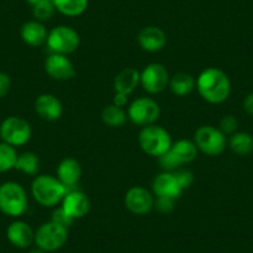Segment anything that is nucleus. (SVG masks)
Returning a JSON list of instances; mask_svg holds the SVG:
<instances>
[{
  "label": "nucleus",
  "instance_id": "1",
  "mask_svg": "<svg viewBox=\"0 0 253 253\" xmlns=\"http://www.w3.org/2000/svg\"><path fill=\"white\" fill-rule=\"evenodd\" d=\"M196 88L206 102L218 104L230 97L231 82L227 75L220 69L209 67L199 75L196 80Z\"/></svg>",
  "mask_w": 253,
  "mask_h": 253
},
{
  "label": "nucleus",
  "instance_id": "2",
  "mask_svg": "<svg viewBox=\"0 0 253 253\" xmlns=\"http://www.w3.org/2000/svg\"><path fill=\"white\" fill-rule=\"evenodd\" d=\"M67 187L52 175H38L31 182V195L41 206L52 208L62 201Z\"/></svg>",
  "mask_w": 253,
  "mask_h": 253
},
{
  "label": "nucleus",
  "instance_id": "3",
  "mask_svg": "<svg viewBox=\"0 0 253 253\" xmlns=\"http://www.w3.org/2000/svg\"><path fill=\"white\" fill-rule=\"evenodd\" d=\"M28 210V195L19 182L6 181L0 185V211L10 217H19Z\"/></svg>",
  "mask_w": 253,
  "mask_h": 253
},
{
  "label": "nucleus",
  "instance_id": "4",
  "mask_svg": "<svg viewBox=\"0 0 253 253\" xmlns=\"http://www.w3.org/2000/svg\"><path fill=\"white\" fill-rule=\"evenodd\" d=\"M139 147L145 154L159 158L171 148L172 140L169 132L157 124L143 126L138 135Z\"/></svg>",
  "mask_w": 253,
  "mask_h": 253
},
{
  "label": "nucleus",
  "instance_id": "5",
  "mask_svg": "<svg viewBox=\"0 0 253 253\" xmlns=\"http://www.w3.org/2000/svg\"><path fill=\"white\" fill-rule=\"evenodd\" d=\"M69 238V228L48 221L35 231V245L43 252H55L60 250Z\"/></svg>",
  "mask_w": 253,
  "mask_h": 253
},
{
  "label": "nucleus",
  "instance_id": "6",
  "mask_svg": "<svg viewBox=\"0 0 253 253\" xmlns=\"http://www.w3.org/2000/svg\"><path fill=\"white\" fill-rule=\"evenodd\" d=\"M31 134L30 123L21 117H8L0 124V138L14 148L25 145L31 139Z\"/></svg>",
  "mask_w": 253,
  "mask_h": 253
},
{
  "label": "nucleus",
  "instance_id": "7",
  "mask_svg": "<svg viewBox=\"0 0 253 253\" xmlns=\"http://www.w3.org/2000/svg\"><path fill=\"white\" fill-rule=\"evenodd\" d=\"M80 41V35L75 29L67 25H60L48 31L46 43L52 53L67 56L79 48Z\"/></svg>",
  "mask_w": 253,
  "mask_h": 253
},
{
  "label": "nucleus",
  "instance_id": "8",
  "mask_svg": "<svg viewBox=\"0 0 253 253\" xmlns=\"http://www.w3.org/2000/svg\"><path fill=\"white\" fill-rule=\"evenodd\" d=\"M194 142L204 154L217 157L226 148V135L216 126H203L195 132Z\"/></svg>",
  "mask_w": 253,
  "mask_h": 253
},
{
  "label": "nucleus",
  "instance_id": "9",
  "mask_svg": "<svg viewBox=\"0 0 253 253\" xmlns=\"http://www.w3.org/2000/svg\"><path fill=\"white\" fill-rule=\"evenodd\" d=\"M126 116L137 126H150V124H155V122L159 118L160 106L157 101L149 97H140L129 104Z\"/></svg>",
  "mask_w": 253,
  "mask_h": 253
},
{
  "label": "nucleus",
  "instance_id": "10",
  "mask_svg": "<svg viewBox=\"0 0 253 253\" xmlns=\"http://www.w3.org/2000/svg\"><path fill=\"white\" fill-rule=\"evenodd\" d=\"M169 72L162 63H149L140 72V84L150 94H157L164 91L169 84Z\"/></svg>",
  "mask_w": 253,
  "mask_h": 253
},
{
  "label": "nucleus",
  "instance_id": "11",
  "mask_svg": "<svg viewBox=\"0 0 253 253\" xmlns=\"http://www.w3.org/2000/svg\"><path fill=\"white\" fill-rule=\"evenodd\" d=\"M154 195L143 186H133L124 196L126 208L138 216L147 215L154 208Z\"/></svg>",
  "mask_w": 253,
  "mask_h": 253
},
{
  "label": "nucleus",
  "instance_id": "12",
  "mask_svg": "<svg viewBox=\"0 0 253 253\" xmlns=\"http://www.w3.org/2000/svg\"><path fill=\"white\" fill-rule=\"evenodd\" d=\"M45 71L51 79L57 81H67L76 75L72 61L66 55L51 53L45 61Z\"/></svg>",
  "mask_w": 253,
  "mask_h": 253
},
{
  "label": "nucleus",
  "instance_id": "13",
  "mask_svg": "<svg viewBox=\"0 0 253 253\" xmlns=\"http://www.w3.org/2000/svg\"><path fill=\"white\" fill-rule=\"evenodd\" d=\"M61 208L66 211L74 220L82 218L89 212L91 201L88 196L80 190L71 189L67 190L66 195L63 196L61 201Z\"/></svg>",
  "mask_w": 253,
  "mask_h": 253
},
{
  "label": "nucleus",
  "instance_id": "14",
  "mask_svg": "<svg viewBox=\"0 0 253 253\" xmlns=\"http://www.w3.org/2000/svg\"><path fill=\"white\" fill-rule=\"evenodd\" d=\"M35 112L41 119L47 122L57 121L63 113V107L60 99L51 93H43L36 98Z\"/></svg>",
  "mask_w": 253,
  "mask_h": 253
},
{
  "label": "nucleus",
  "instance_id": "15",
  "mask_svg": "<svg viewBox=\"0 0 253 253\" xmlns=\"http://www.w3.org/2000/svg\"><path fill=\"white\" fill-rule=\"evenodd\" d=\"M6 237L9 242L18 248H28L35 241V232L28 222L16 220L8 226Z\"/></svg>",
  "mask_w": 253,
  "mask_h": 253
},
{
  "label": "nucleus",
  "instance_id": "16",
  "mask_svg": "<svg viewBox=\"0 0 253 253\" xmlns=\"http://www.w3.org/2000/svg\"><path fill=\"white\" fill-rule=\"evenodd\" d=\"M152 186L153 194L157 198H170L176 200L182 193L181 187L177 184L174 174L169 171H164L155 176Z\"/></svg>",
  "mask_w": 253,
  "mask_h": 253
},
{
  "label": "nucleus",
  "instance_id": "17",
  "mask_svg": "<svg viewBox=\"0 0 253 253\" xmlns=\"http://www.w3.org/2000/svg\"><path fill=\"white\" fill-rule=\"evenodd\" d=\"M82 176L81 164L74 158H66L61 160L56 170V177L62 182L67 190H71L76 187L80 179Z\"/></svg>",
  "mask_w": 253,
  "mask_h": 253
},
{
  "label": "nucleus",
  "instance_id": "18",
  "mask_svg": "<svg viewBox=\"0 0 253 253\" xmlns=\"http://www.w3.org/2000/svg\"><path fill=\"white\" fill-rule=\"evenodd\" d=\"M140 47L148 52H158L167 45V34L158 26H147L138 34Z\"/></svg>",
  "mask_w": 253,
  "mask_h": 253
},
{
  "label": "nucleus",
  "instance_id": "19",
  "mask_svg": "<svg viewBox=\"0 0 253 253\" xmlns=\"http://www.w3.org/2000/svg\"><path fill=\"white\" fill-rule=\"evenodd\" d=\"M21 39L24 42L33 47H38V46L46 43L47 40L48 31L46 30L45 25L38 20H30L26 21L23 26H21Z\"/></svg>",
  "mask_w": 253,
  "mask_h": 253
},
{
  "label": "nucleus",
  "instance_id": "20",
  "mask_svg": "<svg viewBox=\"0 0 253 253\" xmlns=\"http://www.w3.org/2000/svg\"><path fill=\"white\" fill-rule=\"evenodd\" d=\"M140 84V72L133 67H126L122 70L114 79V91L117 93H123L129 96L134 92L138 84Z\"/></svg>",
  "mask_w": 253,
  "mask_h": 253
},
{
  "label": "nucleus",
  "instance_id": "21",
  "mask_svg": "<svg viewBox=\"0 0 253 253\" xmlns=\"http://www.w3.org/2000/svg\"><path fill=\"white\" fill-rule=\"evenodd\" d=\"M171 152L174 153L175 157L180 162V164H187L196 159L198 157V147H196L195 142L189 139H179L177 142L171 144Z\"/></svg>",
  "mask_w": 253,
  "mask_h": 253
},
{
  "label": "nucleus",
  "instance_id": "22",
  "mask_svg": "<svg viewBox=\"0 0 253 253\" xmlns=\"http://www.w3.org/2000/svg\"><path fill=\"white\" fill-rule=\"evenodd\" d=\"M169 86L172 93L179 97H184L194 91L196 87V81L191 75L186 72H177L170 79Z\"/></svg>",
  "mask_w": 253,
  "mask_h": 253
},
{
  "label": "nucleus",
  "instance_id": "23",
  "mask_svg": "<svg viewBox=\"0 0 253 253\" xmlns=\"http://www.w3.org/2000/svg\"><path fill=\"white\" fill-rule=\"evenodd\" d=\"M56 10L65 16L75 18L86 11L88 0H52Z\"/></svg>",
  "mask_w": 253,
  "mask_h": 253
},
{
  "label": "nucleus",
  "instance_id": "24",
  "mask_svg": "<svg viewBox=\"0 0 253 253\" xmlns=\"http://www.w3.org/2000/svg\"><path fill=\"white\" fill-rule=\"evenodd\" d=\"M230 148L241 157L251 154L253 152V137L246 132L233 133L230 138Z\"/></svg>",
  "mask_w": 253,
  "mask_h": 253
},
{
  "label": "nucleus",
  "instance_id": "25",
  "mask_svg": "<svg viewBox=\"0 0 253 253\" xmlns=\"http://www.w3.org/2000/svg\"><path fill=\"white\" fill-rule=\"evenodd\" d=\"M102 121L106 126H112V128H118V126H122L126 121V113L124 112L123 108L121 107L114 106L113 103L109 104V106H106L102 111Z\"/></svg>",
  "mask_w": 253,
  "mask_h": 253
},
{
  "label": "nucleus",
  "instance_id": "26",
  "mask_svg": "<svg viewBox=\"0 0 253 253\" xmlns=\"http://www.w3.org/2000/svg\"><path fill=\"white\" fill-rule=\"evenodd\" d=\"M39 167H40V160L35 153L25 152L18 155L15 169L19 171L26 175H35L39 171Z\"/></svg>",
  "mask_w": 253,
  "mask_h": 253
},
{
  "label": "nucleus",
  "instance_id": "27",
  "mask_svg": "<svg viewBox=\"0 0 253 253\" xmlns=\"http://www.w3.org/2000/svg\"><path fill=\"white\" fill-rule=\"evenodd\" d=\"M18 153L15 148L6 143H0V174L15 169Z\"/></svg>",
  "mask_w": 253,
  "mask_h": 253
},
{
  "label": "nucleus",
  "instance_id": "28",
  "mask_svg": "<svg viewBox=\"0 0 253 253\" xmlns=\"http://www.w3.org/2000/svg\"><path fill=\"white\" fill-rule=\"evenodd\" d=\"M55 11L56 8L53 5L52 0H43V1H40V3L33 6L34 18H35V20L40 21V23L50 20L53 14H55Z\"/></svg>",
  "mask_w": 253,
  "mask_h": 253
},
{
  "label": "nucleus",
  "instance_id": "29",
  "mask_svg": "<svg viewBox=\"0 0 253 253\" xmlns=\"http://www.w3.org/2000/svg\"><path fill=\"white\" fill-rule=\"evenodd\" d=\"M159 164L165 171H169V172L175 171V170H177L180 167H181V164H180V162L177 160V158L175 157L174 153L171 152V149H169L167 153L160 155Z\"/></svg>",
  "mask_w": 253,
  "mask_h": 253
},
{
  "label": "nucleus",
  "instance_id": "30",
  "mask_svg": "<svg viewBox=\"0 0 253 253\" xmlns=\"http://www.w3.org/2000/svg\"><path fill=\"white\" fill-rule=\"evenodd\" d=\"M51 221L57 225L63 226V227L70 228L72 225H74L75 220L66 212V211L63 210L62 208H57L53 210L52 215H51Z\"/></svg>",
  "mask_w": 253,
  "mask_h": 253
},
{
  "label": "nucleus",
  "instance_id": "31",
  "mask_svg": "<svg viewBox=\"0 0 253 253\" xmlns=\"http://www.w3.org/2000/svg\"><path fill=\"white\" fill-rule=\"evenodd\" d=\"M175 179H176L177 184L181 187V190L184 191L185 189L191 186V184L194 182V175L190 170H184V169H177L175 171H172Z\"/></svg>",
  "mask_w": 253,
  "mask_h": 253
},
{
  "label": "nucleus",
  "instance_id": "32",
  "mask_svg": "<svg viewBox=\"0 0 253 253\" xmlns=\"http://www.w3.org/2000/svg\"><path fill=\"white\" fill-rule=\"evenodd\" d=\"M238 126V122L237 119L235 118L233 116H225L220 121V128L218 129L223 133V134H233L236 132Z\"/></svg>",
  "mask_w": 253,
  "mask_h": 253
},
{
  "label": "nucleus",
  "instance_id": "33",
  "mask_svg": "<svg viewBox=\"0 0 253 253\" xmlns=\"http://www.w3.org/2000/svg\"><path fill=\"white\" fill-rule=\"evenodd\" d=\"M154 208L162 213H169L175 208V199L170 198H157L154 201Z\"/></svg>",
  "mask_w": 253,
  "mask_h": 253
},
{
  "label": "nucleus",
  "instance_id": "34",
  "mask_svg": "<svg viewBox=\"0 0 253 253\" xmlns=\"http://www.w3.org/2000/svg\"><path fill=\"white\" fill-rule=\"evenodd\" d=\"M11 87V80L8 74L0 72V98L5 97L9 93Z\"/></svg>",
  "mask_w": 253,
  "mask_h": 253
},
{
  "label": "nucleus",
  "instance_id": "35",
  "mask_svg": "<svg viewBox=\"0 0 253 253\" xmlns=\"http://www.w3.org/2000/svg\"><path fill=\"white\" fill-rule=\"evenodd\" d=\"M126 103H128V96L126 94H123V93H114V97H113V104L117 107H121V108H123L124 106H126Z\"/></svg>",
  "mask_w": 253,
  "mask_h": 253
},
{
  "label": "nucleus",
  "instance_id": "36",
  "mask_svg": "<svg viewBox=\"0 0 253 253\" xmlns=\"http://www.w3.org/2000/svg\"><path fill=\"white\" fill-rule=\"evenodd\" d=\"M243 109H245L247 114L253 116V92L248 94L245 98V101H243Z\"/></svg>",
  "mask_w": 253,
  "mask_h": 253
},
{
  "label": "nucleus",
  "instance_id": "37",
  "mask_svg": "<svg viewBox=\"0 0 253 253\" xmlns=\"http://www.w3.org/2000/svg\"><path fill=\"white\" fill-rule=\"evenodd\" d=\"M26 1H28L31 6H34V5H36V4L40 3V1H43V0H26Z\"/></svg>",
  "mask_w": 253,
  "mask_h": 253
},
{
  "label": "nucleus",
  "instance_id": "38",
  "mask_svg": "<svg viewBox=\"0 0 253 253\" xmlns=\"http://www.w3.org/2000/svg\"><path fill=\"white\" fill-rule=\"evenodd\" d=\"M29 253H45V252H43V251H41V250H39V248H38V250L30 251V252H29Z\"/></svg>",
  "mask_w": 253,
  "mask_h": 253
}]
</instances>
